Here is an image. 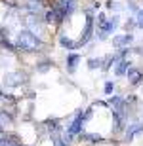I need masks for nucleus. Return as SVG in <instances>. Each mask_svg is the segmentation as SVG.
<instances>
[{"label":"nucleus","instance_id":"f257e3e1","mask_svg":"<svg viewBox=\"0 0 143 146\" xmlns=\"http://www.w3.org/2000/svg\"><path fill=\"white\" fill-rule=\"evenodd\" d=\"M44 48V40L36 34H33L31 31L23 29L19 31L15 36V49L19 51H25V53H36L38 49Z\"/></svg>","mask_w":143,"mask_h":146},{"label":"nucleus","instance_id":"f03ea898","mask_svg":"<svg viewBox=\"0 0 143 146\" xmlns=\"http://www.w3.org/2000/svg\"><path fill=\"white\" fill-rule=\"evenodd\" d=\"M118 15H113V17H107L103 23H99V25H95V34H97V38L103 42V40H107V38L111 36V34L115 33L116 29H118Z\"/></svg>","mask_w":143,"mask_h":146},{"label":"nucleus","instance_id":"7ed1b4c3","mask_svg":"<svg viewBox=\"0 0 143 146\" xmlns=\"http://www.w3.org/2000/svg\"><path fill=\"white\" fill-rule=\"evenodd\" d=\"M95 34V19H94V13L92 11H86V25H84L82 33H80V38H78V48H82V46H88L90 40L94 38Z\"/></svg>","mask_w":143,"mask_h":146},{"label":"nucleus","instance_id":"20e7f679","mask_svg":"<svg viewBox=\"0 0 143 146\" xmlns=\"http://www.w3.org/2000/svg\"><path fill=\"white\" fill-rule=\"evenodd\" d=\"M84 110L82 108H78L77 112L73 114V118H71V123L67 125V135L69 137H78V135H82L84 133Z\"/></svg>","mask_w":143,"mask_h":146},{"label":"nucleus","instance_id":"39448f33","mask_svg":"<svg viewBox=\"0 0 143 146\" xmlns=\"http://www.w3.org/2000/svg\"><path fill=\"white\" fill-rule=\"evenodd\" d=\"M143 133V119H132L124 127V142H132L138 135Z\"/></svg>","mask_w":143,"mask_h":146},{"label":"nucleus","instance_id":"423d86ee","mask_svg":"<svg viewBox=\"0 0 143 146\" xmlns=\"http://www.w3.org/2000/svg\"><path fill=\"white\" fill-rule=\"evenodd\" d=\"M54 8L63 15V19H67L77 11V0H55Z\"/></svg>","mask_w":143,"mask_h":146},{"label":"nucleus","instance_id":"0eeeda50","mask_svg":"<svg viewBox=\"0 0 143 146\" xmlns=\"http://www.w3.org/2000/svg\"><path fill=\"white\" fill-rule=\"evenodd\" d=\"M25 82H27V76L23 74L21 70L8 72V74L4 76V86H8V87H19L21 84H25Z\"/></svg>","mask_w":143,"mask_h":146},{"label":"nucleus","instance_id":"6e6552de","mask_svg":"<svg viewBox=\"0 0 143 146\" xmlns=\"http://www.w3.org/2000/svg\"><path fill=\"white\" fill-rule=\"evenodd\" d=\"M126 78H128V84L130 86H134V87H138V86H141V82H143V70L139 68V66H130L128 68V72H126Z\"/></svg>","mask_w":143,"mask_h":146},{"label":"nucleus","instance_id":"1a4fd4ad","mask_svg":"<svg viewBox=\"0 0 143 146\" xmlns=\"http://www.w3.org/2000/svg\"><path fill=\"white\" fill-rule=\"evenodd\" d=\"M80 63H82V57H80L78 53H75V51L67 53V57H65V68H67V74H75Z\"/></svg>","mask_w":143,"mask_h":146},{"label":"nucleus","instance_id":"9d476101","mask_svg":"<svg viewBox=\"0 0 143 146\" xmlns=\"http://www.w3.org/2000/svg\"><path fill=\"white\" fill-rule=\"evenodd\" d=\"M63 21H65L63 15L55 10L54 6H52L50 10H46V13H44V23H46V25H61Z\"/></svg>","mask_w":143,"mask_h":146},{"label":"nucleus","instance_id":"9b49d317","mask_svg":"<svg viewBox=\"0 0 143 146\" xmlns=\"http://www.w3.org/2000/svg\"><path fill=\"white\" fill-rule=\"evenodd\" d=\"M134 44V34L132 33H126V34H118V36L113 38V46L116 49H122V48H130Z\"/></svg>","mask_w":143,"mask_h":146},{"label":"nucleus","instance_id":"f8f14e48","mask_svg":"<svg viewBox=\"0 0 143 146\" xmlns=\"http://www.w3.org/2000/svg\"><path fill=\"white\" fill-rule=\"evenodd\" d=\"M78 141L95 146V144H103L107 139H105L103 135H99V133H82V135H78Z\"/></svg>","mask_w":143,"mask_h":146},{"label":"nucleus","instance_id":"ddd939ff","mask_svg":"<svg viewBox=\"0 0 143 146\" xmlns=\"http://www.w3.org/2000/svg\"><path fill=\"white\" fill-rule=\"evenodd\" d=\"M59 46H61V48H65L67 51H75V49H78V42H77V40H73V38L65 36V34H61V36H59Z\"/></svg>","mask_w":143,"mask_h":146},{"label":"nucleus","instance_id":"4468645a","mask_svg":"<svg viewBox=\"0 0 143 146\" xmlns=\"http://www.w3.org/2000/svg\"><path fill=\"white\" fill-rule=\"evenodd\" d=\"M132 66V63L128 59H122V61H118L115 65V76L116 78H122V76H126V72H128V68Z\"/></svg>","mask_w":143,"mask_h":146},{"label":"nucleus","instance_id":"2eb2a0df","mask_svg":"<svg viewBox=\"0 0 143 146\" xmlns=\"http://www.w3.org/2000/svg\"><path fill=\"white\" fill-rule=\"evenodd\" d=\"M86 65H88L90 70H95V68H101L103 66V57H90L86 61Z\"/></svg>","mask_w":143,"mask_h":146},{"label":"nucleus","instance_id":"dca6fc26","mask_svg":"<svg viewBox=\"0 0 143 146\" xmlns=\"http://www.w3.org/2000/svg\"><path fill=\"white\" fill-rule=\"evenodd\" d=\"M50 66H54V61H40V63H36V72H40V74H44V72L50 70Z\"/></svg>","mask_w":143,"mask_h":146},{"label":"nucleus","instance_id":"f3484780","mask_svg":"<svg viewBox=\"0 0 143 146\" xmlns=\"http://www.w3.org/2000/svg\"><path fill=\"white\" fill-rule=\"evenodd\" d=\"M103 91H105V95H113V91H115V82H105V86H103Z\"/></svg>","mask_w":143,"mask_h":146},{"label":"nucleus","instance_id":"a211bd4d","mask_svg":"<svg viewBox=\"0 0 143 146\" xmlns=\"http://www.w3.org/2000/svg\"><path fill=\"white\" fill-rule=\"evenodd\" d=\"M136 27H138V29H143V8L136 11Z\"/></svg>","mask_w":143,"mask_h":146},{"label":"nucleus","instance_id":"6ab92c4d","mask_svg":"<svg viewBox=\"0 0 143 146\" xmlns=\"http://www.w3.org/2000/svg\"><path fill=\"white\" fill-rule=\"evenodd\" d=\"M92 116H94V112H92V108L84 110V121H90V119H92Z\"/></svg>","mask_w":143,"mask_h":146},{"label":"nucleus","instance_id":"aec40b11","mask_svg":"<svg viewBox=\"0 0 143 146\" xmlns=\"http://www.w3.org/2000/svg\"><path fill=\"white\" fill-rule=\"evenodd\" d=\"M6 146H27V144H23V142H8Z\"/></svg>","mask_w":143,"mask_h":146},{"label":"nucleus","instance_id":"412c9836","mask_svg":"<svg viewBox=\"0 0 143 146\" xmlns=\"http://www.w3.org/2000/svg\"><path fill=\"white\" fill-rule=\"evenodd\" d=\"M2 131H4V125H2V123H0V133H2Z\"/></svg>","mask_w":143,"mask_h":146}]
</instances>
